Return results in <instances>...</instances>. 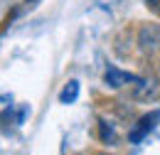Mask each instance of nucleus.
I'll return each instance as SVG.
<instances>
[{
    "label": "nucleus",
    "mask_w": 160,
    "mask_h": 155,
    "mask_svg": "<svg viewBox=\"0 0 160 155\" xmlns=\"http://www.w3.org/2000/svg\"><path fill=\"white\" fill-rule=\"evenodd\" d=\"M131 98L140 101V103H150V101H158L160 98V79L153 77H140L133 89H131Z\"/></svg>",
    "instance_id": "obj_1"
},
{
    "label": "nucleus",
    "mask_w": 160,
    "mask_h": 155,
    "mask_svg": "<svg viewBox=\"0 0 160 155\" xmlns=\"http://www.w3.org/2000/svg\"><path fill=\"white\" fill-rule=\"evenodd\" d=\"M136 42H138L143 54H148V57L155 54L160 49V25L158 22H145V25H140Z\"/></svg>",
    "instance_id": "obj_2"
},
{
    "label": "nucleus",
    "mask_w": 160,
    "mask_h": 155,
    "mask_svg": "<svg viewBox=\"0 0 160 155\" xmlns=\"http://www.w3.org/2000/svg\"><path fill=\"white\" fill-rule=\"evenodd\" d=\"M158 123H160V111H158V108H153V111L143 113V116L133 123V128L128 131V143H140V140L148 136Z\"/></svg>",
    "instance_id": "obj_3"
},
{
    "label": "nucleus",
    "mask_w": 160,
    "mask_h": 155,
    "mask_svg": "<svg viewBox=\"0 0 160 155\" xmlns=\"http://www.w3.org/2000/svg\"><path fill=\"white\" fill-rule=\"evenodd\" d=\"M138 79L140 77L131 74V72H121L118 67H108V69L103 72V81H106L108 89H123V86H128V84H136Z\"/></svg>",
    "instance_id": "obj_4"
},
{
    "label": "nucleus",
    "mask_w": 160,
    "mask_h": 155,
    "mask_svg": "<svg viewBox=\"0 0 160 155\" xmlns=\"http://www.w3.org/2000/svg\"><path fill=\"white\" fill-rule=\"evenodd\" d=\"M99 136L106 145H118V133H116V126L108 121L106 116L99 118Z\"/></svg>",
    "instance_id": "obj_5"
},
{
    "label": "nucleus",
    "mask_w": 160,
    "mask_h": 155,
    "mask_svg": "<svg viewBox=\"0 0 160 155\" xmlns=\"http://www.w3.org/2000/svg\"><path fill=\"white\" fill-rule=\"evenodd\" d=\"M77 96H79V81L77 79H69L67 84H64V89L59 91V103H74L77 101Z\"/></svg>",
    "instance_id": "obj_6"
},
{
    "label": "nucleus",
    "mask_w": 160,
    "mask_h": 155,
    "mask_svg": "<svg viewBox=\"0 0 160 155\" xmlns=\"http://www.w3.org/2000/svg\"><path fill=\"white\" fill-rule=\"evenodd\" d=\"M143 2H145V8H148L153 15H158V18H160V0H143Z\"/></svg>",
    "instance_id": "obj_7"
},
{
    "label": "nucleus",
    "mask_w": 160,
    "mask_h": 155,
    "mask_svg": "<svg viewBox=\"0 0 160 155\" xmlns=\"http://www.w3.org/2000/svg\"><path fill=\"white\" fill-rule=\"evenodd\" d=\"M25 2H27V5H35V2H40V0H25Z\"/></svg>",
    "instance_id": "obj_8"
},
{
    "label": "nucleus",
    "mask_w": 160,
    "mask_h": 155,
    "mask_svg": "<svg viewBox=\"0 0 160 155\" xmlns=\"http://www.w3.org/2000/svg\"><path fill=\"white\" fill-rule=\"evenodd\" d=\"M99 155H111V153H99Z\"/></svg>",
    "instance_id": "obj_9"
}]
</instances>
